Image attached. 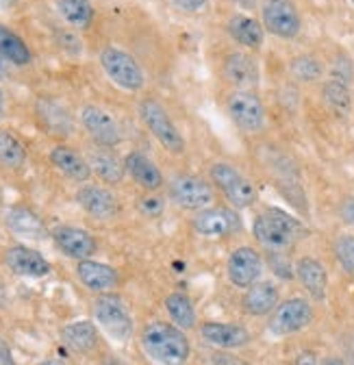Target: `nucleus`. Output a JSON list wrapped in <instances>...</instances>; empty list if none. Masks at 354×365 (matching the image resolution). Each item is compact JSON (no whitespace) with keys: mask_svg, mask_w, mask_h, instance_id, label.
Here are the masks:
<instances>
[{"mask_svg":"<svg viewBox=\"0 0 354 365\" xmlns=\"http://www.w3.org/2000/svg\"><path fill=\"white\" fill-rule=\"evenodd\" d=\"M350 365H354V354H352V359H350Z\"/></svg>","mask_w":354,"mask_h":365,"instance_id":"obj_49","label":"nucleus"},{"mask_svg":"<svg viewBox=\"0 0 354 365\" xmlns=\"http://www.w3.org/2000/svg\"><path fill=\"white\" fill-rule=\"evenodd\" d=\"M224 109L231 122L246 135H259L268 126V109L256 89H231Z\"/></svg>","mask_w":354,"mask_h":365,"instance_id":"obj_8","label":"nucleus"},{"mask_svg":"<svg viewBox=\"0 0 354 365\" xmlns=\"http://www.w3.org/2000/svg\"><path fill=\"white\" fill-rule=\"evenodd\" d=\"M28 161V150L26 144L22 142V137L11 130L0 126V165L5 170L18 172L26 165Z\"/></svg>","mask_w":354,"mask_h":365,"instance_id":"obj_30","label":"nucleus"},{"mask_svg":"<svg viewBox=\"0 0 354 365\" xmlns=\"http://www.w3.org/2000/svg\"><path fill=\"white\" fill-rule=\"evenodd\" d=\"M142 352L157 365H187L192 359V341L187 331L165 319H150L140 331Z\"/></svg>","mask_w":354,"mask_h":365,"instance_id":"obj_1","label":"nucleus"},{"mask_svg":"<svg viewBox=\"0 0 354 365\" xmlns=\"http://www.w3.org/2000/svg\"><path fill=\"white\" fill-rule=\"evenodd\" d=\"M194 233L202 240H229L244 231V217L231 205H211L192 217Z\"/></svg>","mask_w":354,"mask_h":365,"instance_id":"obj_9","label":"nucleus"},{"mask_svg":"<svg viewBox=\"0 0 354 365\" xmlns=\"http://www.w3.org/2000/svg\"><path fill=\"white\" fill-rule=\"evenodd\" d=\"M209 365H246L239 356L231 354L229 350H215L209 356Z\"/></svg>","mask_w":354,"mask_h":365,"instance_id":"obj_40","label":"nucleus"},{"mask_svg":"<svg viewBox=\"0 0 354 365\" xmlns=\"http://www.w3.org/2000/svg\"><path fill=\"white\" fill-rule=\"evenodd\" d=\"M48 163L63 178L78 182V185L90 182L94 176L92 165L87 161V155H83L80 150H76L74 146H68V144H55L48 153Z\"/></svg>","mask_w":354,"mask_h":365,"instance_id":"obj_20","label":"nucleus"},{"mask_svg":"<svg viewBox=\"0 0 354 365\" xmlns=\"http://www.w3.org/2000/svg\"><path fill=\"white\" fill-rule=\"evenodd\" d=\"M76 205L94 220L107 222L120 215V198L109 185L100 182H83L74 194Z\"/></svg>","mask_w":354,"mask_h":365,"instance_id":"obj_15","label":"nucleus"},{"mask_svg":"<svg viewBox=\"0 0 354 365\" xmlns=\"http://www.w3.org/2000/svg\"><path fill=\"white\" fill-rule=\"evenodd\" d=\"M0 365H16V359L11 354V348L0 339Z\"/></svg>","mask_w":354,"mask_h":365,"instance_id":"obj_42","label":"nucleus"},{"mask_svg":"<svg viewBox=\"0 0 354 365\" xmlns=\"http://www.w3.org/2000/svg\"><path fill=\"white\" fill-rule=\"evenodd\" d=\"M137 209L144 217L157 220L165 211V198L159 192H144L137 200Z\"/></svg>","mask_w":354,"mask_h":365,"instance_id":"obj_36","label":"nucleus"},{"mask_svg":"<svg viewBox=\"0 0 354 365\" xmlns=\"http://www.w3.org/2000/svg\"><path fill=\"white\" fill-rule=\"evenodd\" d=\"M92 313H94V322L105 331V335L118 344H126L132 337V333H135L132 313L126 300L115 292L98 294L94 298Z\"/></svg>","mask_w":354,"mask_h":365,"instance_id":"obj_6","label":"nucleus"},{"mask_svg":"<svg viewBox=\"0 0 354 365\" xmlns=\"http://www.w3.org/2000/svg\"><path fill=\"white\" fill-rule=\"evenodd\" d=\"M322 101L326 109L339 118L348 115L352 109V89L348 83L337 81V78H326L322 85Z\"/></svg>","mask_w":354,"mask_h":365,"instance_id":"obj_33","label":"nucleus"},{"mask_svg":"<svg viewBox=\"0 0 354 365\" xmlns=\"http://www.w3.org/2000/svg\"><path fill=\"white\" fill-rule=\"evenodd\" d=\"M163 307L170 315L172 322L183 329V331H192L198 329V313L194 307V300L185 294V292H172L165 296Z\"/></svg>","mask_w":354,"mask_h":365,"instance_id":"obj_31","label":"nucleus"},{"mask_svg":"<svg viewBox=\"0 0 354 365\" xmlns=\"http://www.w3.org/2000/svg\"><path fill=\"white\" fill-rule=\"evenodd\" d=\"M51 237H53L55 246L59 248V252L74 261L92 259L98 250L96 237L90 231H85V228L74 226V224H61V226L53 228Z\"/></svg>","mask_w":354,"mask_h":365,"instance_id":"obj_16","label":"nucleus"},{"mask_svg":"<svg viewBox=\"0 0 354 365\" xmlns=\"http://www.w3.org/2000/svg\"><path fill=\"white\" fill-rule=\"evenodd\" d=\"M198 335L204 344L213 346L215 350H239L250 346L252 335L244 324L235 322H202L198 327Z\"/></svg>","mask_w":354,"mask_h":365,"instance_id":"obj_18","label":"nucleus"},{"mask_svg":"<svg viewBox=\"0 0 354 365\" xmlns=\"http://www.w3.org/2000/svg\"><path fill=\"white\" fill-rule=\"evenodd\" d=\"M296 279L313 302H324L328 296V272L316 257H300L296 261Z\"/></svg>","mask_w":354,"mask_h":365,"instance_id":"obj_24","label":"nucleus"},{"mask_svg":"<svg viewBox=\"0 0 354 365\" xmlns=\"http://www.w3.org/2000/svg\"><path fill=\"white\" fill-rule=\"evenodd\" d=\"M219 74L231 89H256L261 83V66L254 53L248 51H231L222 57Z\"/></svg>","mask_w":354,"mask_h":365,"instance_id":"obj_14","label":"nucleus"},{"mask_svg":"<svg viewBox=\"0 0 354 365\" xmlns=\"http://www.w3.org/2000/svg\"><path fill=\"white\" fill-rule=\"evenodd\" d=\"M87 161L92 165V172L103 180V185L118 187L124 182V178H126L124 159H120L111 148L96 146L90 155H87Z\"/></svg>","mask_w":354,"mask_h":365,"instance_id":"obj_27","label":"nucleus"},{"mask_svg":"<svg viewBox=\"0 0 354 365\" xmlns=\"http://www.w3.org/2000/svg\"><path fill=\"white\" fill-rule=\"evenodd\" d=\"M227 33L237 43L241 51L248 53H259L265 43V29L259 18L246 14V11H235L227 20Z\"/></svg>","mask_w":354,"mask_h":365,"instance_id":"obj_22","label":"nucleus"},{"mask_svg":"<svg viewBox=\"0 0 354 365\" xmlns=\"http://www.w3.org/2000/svg\"><path fill=\"white\" fill-rule=\"evenodd\" d=\"M5 226L16 237L28 242H41L51 235L43 220L26 205H11L5 213Z\"/></svg>","mask_w":354,"mask_h":365,"instance_id":"obj_25","label":"nucleus"},{"mask_svg":"<svg viewBox=\"0 0 354 365\" xmlns=\"http://www.w3.org/2000/svg\"><path fill=\"white\" fill-rule=\"evenodd\" d=\"M105 365H132V363H126V361H122V359H115V356H111Z\"/></svg>","mask_w":354,"mask_h":365,"instance_id":"obj_48","label":"nucleus"},{"mask_svg":"<svg viewBox=\"0 0 354 365\" xmlns=\"http://www.w3.org/2000/svg\"><path fill=\"white\" fill-rule=\"evenodd\" d=\"M172 5L176 11H181L185 16H196L207 9L209 0H172Z\"/></svg>","mask_w":354,"mask_h":365,"instance_id":"obj_39","label":"nucleus"},{"mask_svg":"<svg viewBox=\"0 0 354 365\" xmlns=\"http://www.w3.org/2000/svg\"><path fill=\"white\" fill-rule=\"evenodd\" d=\"M78 122L83 130L87 133V137L100 148H115L124 140L122 126L115 120V115L103 109L100 105H94V103L83 105L78 109Z\"/></svg>","mask_w":354,"mask_h":365,"instance_id":"obj_12","label":"nucleus"},{"mask_svg":"<svg viewBox=\"0 0 354 365\" xmlns=\"http://www.w3.org/2000/svg\"><path fill=\"white\" fill-rule=\"evenodd\" d=\"M281 302V287L274 281H259L246 289L241 298V309L250 317L270 315Z\"/></svg>","mask_w":354,"mask_h":365,"instance_id":"obj_26","label":"nucleus"},{"mask_svg":"<svg viewBox=\"0 0 354 365\" xmlns=\"http://www.w3.org/2000/svg\"><path fill=\"white\" fill-rule=\"evenodd\" d=\"M37 365H66V363L59 361V359H46V361H39Z\"/></svg>","mask_w":354,"mask_h":365,"instance_id":"obj_47","label":"nucleus"},{"mask_svg":"<svg viewBox=\"0 0 354 365\" xmlns=\"http://www.w3.org/2000/svg\"><path fill=\"white\" fill-rule=\"evenodd\" d=\"M61 339L76 354H92L100 344L98 324L92 319H76V322L63 327Z\"/></svg>","mask_w":354,"mask_h":365,"instance_id":"obj_28","label":"nucleus"},{"mask_svg":"<svg viewBox=\"0 0 354 365\" xmlns=\"http://www.w3.org/2000/svg\"><path fill=\"white\" fill-rule=\"evenodd\" d=\"M124 168H126V176L142 192H161L167 185L163 170L155 163L152 157H148L142 150H130L124 157Z\"/></svg>","mask_w":354,"mask_h":365,"instance_id":"obj_19","label":"nucleus"},{"mask_svg":"<svg viewBox=\"0 0 354 365\" xmlns=\"http://www.w3.org/2000/svg\"><path fill=\"white\" fill-rule=\"evenodd\" d=\"M207 178L213 182L217 194H222L227 205L235 207L237 211L252 209L259 202L256 182L231 161H213L207 170Z\"/></svg>","mask_w":354,"mask_h":365,"instance_id":"obj_4","label":"nucleus"},{"mask_svg":"<svg viewBox=\"0 0 354 365\" xmlns=\"http://www.w3.org/2000/svg\"><path fill=\"white\" fill-rule=\"evenodd\" d=\"M261 24L278 39H296L302 31V16L293 0H261Z\"/></svg>","mask_w":354,"mask_h":365,"instance_id":"obj_11","label":"nucleus"},{"mask_svg":"<svg viewBox=\"0 0 354 365\" xmlns=\"http://www.w3.org/2000/svg\"><path fill=\"white\" fill-rule=\"evenodd\" d=\"M324 365H348L343 359H339V356H328L326 361H324Z\"/></svg>","mask_w":354,"mask_h":365,"instance_id":"obj_46","label":"nucleus"},{"mask_svg":"<svg viewBox=\"0 0 354 365\" xmlns=\"http://www.w3.org/2000/svg\"><path fill=\"white\" fill-rule=\"evenodd\" d=\"M293 365H322V363H320V359H318L316 352H311V350H302V352L296 356Z\"/></svg>","mask_w":354,"mask_h":365,"instance_id":"obj_41","label":"nucleus"},{"mask_svg":"<svg viewBox=\"0 0 354 365\" xmlns=\"http://www.w3.org/2000/svg\"><path fill=\"white\" fill-rule=\"evenodd\" d=\"M55 9L72 31H87L96 20L92 0H55Z\"/></svg>","mask_w":354,"mask_h":365,"instance_id":"obj_29","label":"nucleus"},{"mask_svg":"<svg viewBox=\"0 0 354 365\" xmlns=\"http://www.w3.org/2000/svg\"><path fill=\"white\" fill-rule=\"evenodd\" d=\"M0 53H3L14 68H26L33 63V53L24 37H20L14 29L0 22Z\"/></svg>","mask_w":354,"mask_h":365,"instance_id":"obj_32","label":"nucleus"},{"mask_svg":"<svg viewBox=\"0 0 354 365\" xmlns=\"http://www.w3.org/2000/svg\"><path fill=\"white\" fill-rule=\"evenodd\" d=\"M265 263L270 265V269L276 274L278 279H283V281L296 279V265L289 261L287 252H268V257H265Z\"/></svg>","mask_w":354,"mask_h":365,"instance_id":"obj_37","label":"nucleus"},{"mask_svg":"<svg viewBox=\"0 0 354 365\" xmlns=\"http://www.w3.org/2000/svg\"><path fill=\"white\" fill-rule=\"evenodd\" d=\"M316 319L313 304L302 296H291L268 315V331L274 337H289L308 329Z\"/></svg>","mask_w":354,"mask_h":365,"instance_id":"obj_10","label":"nucleus"},{"mask_svg":"<svg viewBox=\"0 0 354 365\" xmlns=\"http://www.w3.org/2000/svg\"><path fill=\"white\" fill-rule=\"evenodd\" d=\"M98 63L105 72V76L128 94H140L146 87V70L142 63L132 57L128 51L120 48V46H105L98 53Z\"/></svg>","mask_w":354,"mask_h":365,"instance_id":"obj_7","label":"nucleus"},{"mask_svg":"<svg viewBox=\"0 0 354 365\" xmlns=\"http://www.w3.org/2000/svg\"><path fill=\"white\" fill-rule=\"evenodd\" d=\"M306 235L304 222L281 207H265L252 220V237L265 252H287Z\"/></svg>","mask_w":354,"mask_h":365,"instance_id":"obj_2","label":"nucleus"},{"mask_svg":"<svg viewBox=\"0 0 354 365\" xmlns=\"http://www.w3.org/2000/svg\"><path fill=\"white\" fill-rule=\"evenodd\" d=\"M3 259H5V265L14 274L24 277V279H43V277H48L51 269H53V265L46 257L31 246H24V244L9 246L5 250Z\"/></svg>","mask_w":354,"mask_h":365,"instance_id":"obj_21","label":"nucleus"},{"mask_svg":"<svg viewBox=\"0 0 354 365\" xmlns=\"http://www.w3.org/2000/svg\"><path fill=\"white\" fill-rule=\"evenodd\" d=\"M7 118V101H5V91L0 87V122Z\"/></svg>","mask_w":354,"mask_h":365,"instance_id":"obj_45","label":"nucleus"},{"mask_svg":"<svg viewBox=\"0 0 354 365\" xmlns=\"http://www.w3.org/2000/svg\"><path fill=\"white\" fill-rule=\"evenodd\" d=\"M328 78H337V81H343V83H352L354 78V63L348 55H337L335 61L330 63V74Z\"/></svg>","mask_w":354,"mask_h":365,"instance_id":"obj_38","label":"nucleus"},{"mask_svg":"<svg viewBox=\"0 0 354 365\" xmlns=\"http://www.w3.org/2000/svg\"><path fill=\"white\" fill-rule=\"evenodd\" d=\"M35 118L39 126L53 137H70L74 133V115L66 103L55 96H39L35 101Z\"/></svg>","mask_w":354,"mask_h":365,"instance_id":"obj_17","label":"nucleus"},{"mask_svg":"<svg viewBox=\"0 0 354 365\" xmlns=\"http://www.w3.org/2000/svg\"><path fill=\"white\" fill-rule=\"evenodd\" d=\"M11 63H9V59L0 53V78H9V74H11Z\"/></svg>","mask_w":354,"mask_h":365,"instance_id":"obj_43","label":"nucleus"},{"mask_svg":"<svg viewBox=\"0 0 354 365\" xmlns=\"http://www.w3.org/2000/svg\"><path fill=\"white\" fill-rule=\"evenodd\" d=\"M137 115L144 124V128L155 137V142L174 157H183L187 153V140L172 118L170 109L155 96H144L137 103Z\"/></svg>","mask_w":354,"mask_h":365,"instance_id":"obj_3","label":"nucleus"},{"mask_svg":"<svg viewBox=\"0 0 354 365\" xmlns=\"http://www.w3.org/2000/svg\"><path fill=\"white\" fill-rule=\"evenodd\" d=\"M350 3H352V5H354V0H350Z\"/></svg>","mask_w":354,"mask_h":365,"instance_id":"obj_50","label":"nucleus"},{"mask_svg":"<svg viewBox=\"0 0 354 365\" xmlns=\"http://www.w3.org/2000/svg\"><path fill=\"white\" fill-rule=\"evenodd\" d=\"M233 3L237 7H241V9H254V7L261 5V0H233Z\"/></svg>","mask_w":354,"mask_h":365,"instance_id":"obj_44","label":"nucleus"},{"mask_svg":"<svg viewBox=\"0 0 354 365\" xmlns=\"http://www.w3.org/2000/svg\"><path fill=\"white\" fill-rule=\"evenodd\" d=\"M333 252H335L339 265L354 277V235H350V233L337 235V240L333 244Z\"/></svg>","mask_w":354,"mask_h":365,"instance_id":"obj_35","label":"nucleus"},{"mask_svg":"<svg viewBox=\"0 0 354 365\" xmlns=\"http://www.w3.org/2000/svg\"><path fill=\"white\" fill-rule=\"evenodd\" d=\"M324 63L320 61V57L311 55V53H302V55H296L291 61H289V74L296 83H302V85H313L318 81L324 78Z\"/></svg>","mask_w":354,"mask_h":365,"instance_id":"obj_34","label":"nucleus"},{"mask_svg":"<svg viewBox=\"0 0 354 365\" xmlns=\"http://www.w3.org/2000/svg\"><path fill=\"white\" fill-rule=\"evenodd\" d=\"M265 259L254 246H237L227 259V279L237 289H248L261 281Z\"/></svg>","mask_w":354,"mask_h":365,"instance_id":"obj_13","label":"nucleus"},{"mask_svg":"<svg viewBox=\"0 0 354 365\" xmlns=\"http://www.w3.org/2000/svg\"><path fill=\"white\" fill-rule=\"evenodd\" d=\"M167 200L183 211L198 213L217 202V190L213 182L194 172H176L167 180Z\"/></svg>","mask_w":354,"mask_h":365,"instance_id":"obj_5","label":"nucleus"},{"mask_svg":"<svg viewBox=\"0 0 354 365\" xmlns=\"http://www.w3.org/2000/svg\"><path fill=\"white\" fill-rule=\"evenodd\" d=\"M76 279L83 283L85 289H90L94 294H107L120 285V272L109 263L83 259L76 261Z\"/></svg>","mask_w":354,"mask_h":365,"instance_id":"obj_23","label":"nucleus"}]
</instances>
